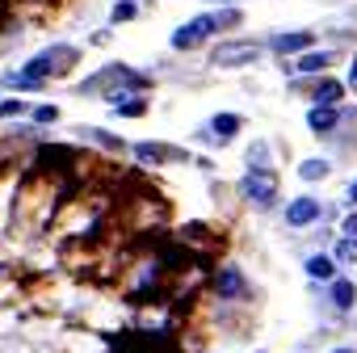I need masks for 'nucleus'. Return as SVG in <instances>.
<instances>
[{
  "mask_svg": "<svg viewBox=\"0 0 357 353\" xmlns=\"http://www.w3.org/2000/svg\"><path fill=\"white\" fill-rule=\"evenodd\" d=\"M72 63H76V51H72V47H55V51H43V55H34V59H30V63H26L17 76H26V80H34V84H38L43 76L68 72Z\"/></svg>",
  "mask_w": 357,
  "mask_h": 353,
  "instance_id": "obj_1",
  "label": "nucleus"
},
{
  "mask_svg": "<svg viewBox=\"0 0 357 353\" xmlns=\"http://www.w3.org/2000/svg\"><path fill=\"white\" fill-rule=\"evenodd\" d=\"M215 30H219V26H215V13H202V17H194L190 26H181V30L172 34V47H176V51H190V47H198V43H202L206 34H215Z\"/></svg>",
  "mask_w": 357,
  "mask_h": 353,
  "instance_id": "obj_2",
  "label": "nucleus"
},
{
  "mask_svg": "<svg viewBox=\"0 0 357 353\" xmlns=\"http://www.w3.org/2000/svg\"><path fill=\"white\" fill-rule=\"evenodd\" d=\"M261 55V43H223L219 51H215V63L219 68H244V63H252Z\"/></svg>",
  "mask_w": 357,
  "mask_h": 353,
  "instance_id": "obj_3",
  "label": "nucleus"
},
{
  "mask_svg": "<svg viewBox=\"0 0 357 353\" xmlns=\"http://www.w3.org/2000/svg\"><path fill=\"white\" fill-rule=\"evenodd\" d=\"M240 190H244V198H252V202H261V206H269L273 202V190H278V181H273V172H248L244 181H240Z\"/></svg>",
  "mask_w": 357,
  "mask_h": 353,
  "instance_id": "obj_4",
  "label": "nucleus"
},
{
  "mask_svg": "<svg viewBox=\"0 0 357 353\" xmlns=\"http://www.w3.org/2000/svg\"><path fill=\"white\" fill-rule=\"evenodd\" d=\"M215 290H219V299H244L248 294V282H244V273L236 265H223L215 273Z\"/></svg>",
  "mask_w": 357,
  "mask_h": 353,
  "instance_id": "obj_5",
  "label": "nucleus"
},
{
  "mask_svg": "<svg viewBox=\"0 0 357 353\" xmlns=\"http://www.w3.org/2000/svg\"><path fill=\"white\" fill-rule=\"evenodd\" d=\"M319 219V202L315 198H294L290 206H286V223L290 227H311Z\"/></svg>",
  "mask_w": 357,
  "mask_h": 353,
  "instance_id": "obj_6",
  "label": "nucleus"
},
{
  "mask_svg": "<svg viewBox=\"0 0 357 353\" xmlns=\"http://www.w3.org/2000/svg\"><path fill=\"white\" fill-rule=\"evenodd\" d=\"M135 156L147 160V164H160V160H185V151H176L168 143H135Z\"/></svg>",
  "mask_w": 357,
  "mask_h": 353,
  "instance_id": "obj_7",
  "label": "nucleus"
},
{
  "mask_svg": "<svg viewBox=\"0 0 357 353\" xmlns=\"http://www.w3.org/2000/svg\"><path fill=\"white\" fill-rule=\"evenodd\" d=\"M328 303H332L336 311H349V307L357 303V286H353V282H344V278H336V282L328 286Z\"/></svg>",
  "mask_w": 357,
  "mask_h": 353,
  "instance_id": "obj_8",
  "label": "nucleus"
},
{
  "mask_svg": "<svg viewBox=\"0 0 357 353\" xmlns=\"http://www.w3.org/2000/svg\"><path fill=\"white\" fill-rule=\"evenodd\" d=\"M240 126H244L240 114H215V118H211V135H215V139H236Z\"/></svg>",
  "mask_w": 357,
  "mask_h": 353,
  "instance_id": "obj_9",
  "label": "nucleus"
},
{
  "mask_svg": "<svg viewBox=\"0 0 357 353\" xmlns=\"http://www.w3.org/2000/svg\"><path fill=\"white\" fill-rule=\"evenodd\" d=\"M269 47H273L278 55H290V51H307V47H311V34H273V38H269Z\"/></svg>",
  "mask_w": 357,
  "mask_h": 353,
  "instance_id": "obj_10",
  "label": "nucleus"
},
{
  "mask_svg": "<svg viewBox=\"0 0 357 353\" xmlns=\"http://www.w3.org/2000/svg\"><path fill=\"white\" fill-rule=\"evenodd\" d=\"M307 122H311V130H315V135H328V130L336 126V110H311V118H307Z\"/></svg>",
  "mask_w": 357,
  "mask_h": 353,
  "instance_id": "obj_11",
  "label": "nucleus"
},
{
  "mask_svg": "<svg viewBox=\"0 0 357 353\" xmlns=\"http://www.w3.org/2000/svg\"><path fill=\"white\" fill-rule=\"evenodd\" d=\"M307 273H311V278H324V282H336V265H332L328 257H311V261H307Z\"/></svg>",
  "mask_w": 357,
  "mask_h": 353,
  "instance_id": "obj_12",
  "label": "nucleus"
},
{
  "mask_svg": "<svg viewBox=\"0 0 357 353\" xmlns=\"http://www.w3.org/2000/svg\"><path fill=\"white\" fill-rule=\"evenodd\" d=\"M298 176H303V181H319V176H328V164L324 160H303L298 164Z\"/></svg>",
  "mask_w": 357,
  "mask_h": 353,
  "instance_id": "obj_13",
  "label": "nucleus"
},
{
  "mask_svg": "<svg viewBox=\"0 0 357 353\" xmlns=\"http://www.w3.org/2000/svg\"><path fill=\"white\" fill-rule=\"evenodd\" d=\"M328 59H332V55H324V51H307V55L298 59V72H319V68H328Z\"/></svg>",
  "mask_w": 357,
  "mask_h": 353,
  "instance_id": "obj_14",
  "label": "nucleus"
},
{
  "mask_svg": "<svg viewBox=\"0 0 357 353\" xmlns=\"http://www.w3.org/2000/svg\"><path fill=\"white\" fill-rule=\"evenodd\" d=\"M315 101H319V105H324V101H328V105H332V101H340V84H336V80L315 84Z\"/></svg>",
  "mask_w": 357,
  "mask_h": 353,
  "instance_id": "obj_15",
  "label": "nucleus"
},
{
  "mask_svg": "<svg viewBox=\"0 0 357 353\" xmlns=\"http://www.w3.org/2000/svg\"><path fill=\"white\" fill-rule=\"evenodd\" d=\"M336 261H344V265H357V240H349V236H344V240L336 244Z\"/></svg>",
  "mask_w": 357,
  "mask_h": 353,
  "instance_id": "obj_16",
  "label": "nucleus"
},
{
  "mask_svg": "<svg viewBox=\"0 0 357 353\" xmlns=\"http://www.w3.org/2000/svg\"><path fill=\"white\" fill-rule=\"evenodd\" d=\"M84 139H93V143H101V147H109V151L122 147V139H114V135H105V130H84Z\"/></svg>",
  "mask_w": 357,
  "mask_h": 353,
  "instance_id": "obj_17",
  "label": "nucleus"
},
{
  "mask_svg": "<svg viewBox=\"0 0 357 353\" xmlns=\"http://www.w3.org/2000/svg\"><path fill=\"white\" fill-rule=\"evenodd\" d=\"M130 17H135V5H130V0H122V5L114 9V22L122 26V22H130Z\"/></svg>",
  "mask_w": 357,
  "mask_h": 353,
  "instance_id": "obj_18",
  "label": "nucleus"
},
{
  "mask_svg": "<svg viewBox=\"0 0 357 353\" xmlns=\"http://www.w3.org/2000/svg\"><path fill=\"white\" fill-rule=\"evenodd\" d=\"M34 118H38V122H55V118H59V110H55V105H38V110H34Z\"/></svg>",
  "mask_w": 357,
  "mask_h": 353,
  "instance_id": "obj_19",
  "label": "nucleus"
},
{
  "mask_svg": "<svg viewBox=\"0 0 357 353\" xmlns=\"http://www.w3.org/2000/svg\"><path fill=\"white\" fill-rule=\"evenodd\" d=\"M22 110H26L22 101H5V105H0V118H17Z\"/></svg>",
  "mask_w": 357,
  "mask_h": 353,
  "instance_id": "obj_20",
  "label": "nucleus"
},
{
  "mask_svg": "<svg viewBox=\"0 0 357 353\" xmlns=\"http://www.w3.org/2000/svg\"><path fill=\"white\" fill-rule=\"evenodd\" d=\"M248 160H252V164H265V160H269V156H265V143H252V151H248Z\"/></svg>",
  "mask_w": 357,
  "mask_h": 353,
  "instance_id": "obj_21",
  "label": "nucleus"
},
{
  "mask_svg": "<svg viewBox=\"0 0 357 353\" xmlns=\"http://www.w3.org/2000/svg\"><path fill=\"white\" fill-rule=\"evenodd\" d=\"M122 105V114H143V101H118Z\"/></svg>",
  "mask_w": 357,
  "mask_h": 353,
  "instance_id": "obj_22",
  "label": "nucleus"
},
{
  "mask_svg": "<svg viewBox=\"0 0 357 353\" xmlns=\"http://www.w3.org/2000/svg\"><path fill=\"white\" fill-rule=\"evenodd\" d=\"M344 236H349V240H357V215H349V219H344Z\"/></svg>",
  "mask_w": 357,
  "mask_h": 353,
  "instance_id": "obj_23",
  "label": "nucleus"
},
{
  "mask_svg": "<svg viewBox=\"0 0 357 353\" xmlns=\"http://www.w3.org/2000/svg\"><path fill=\"white\" fill-rule=\"evenodd\" d=\"M349 198H353V202H357V181H353V186H349Z\"/></svg>",
  "mask_w": 357,
  "mask_h": 353,
  "instance_id": "obj_24",
  "label": "nucleus"
},
{
  "mask_svg": "<svg viewBox=\"0 0 357 353\" xmlns=\"http://www.w3.org/2000/svg\"><path fill=\"white\" fill-rule=\"evenodd\" d=\"M332 353H357V349H349V345H340V349H332Z\"/></svg>",
  "mask_w": 357,
  "mask_h": 353,
  "instance_id": "obj_25",
  "label": "nucleus"
},
{
  "mask_svg": "<svg viewBox=\"0 0 357 353\" xmlns=\"http://www.w3.org/2000/svg\"><path fill=\"white\" fill-rule=\"evenodd\" d=\"M353 80H357V59H353Z\"/></svg>",
  "mask_w": 357,
  "mask_h": 353,
  "instance_id": "obj_26",
  "label": "nucleus"
}]
</instances>
